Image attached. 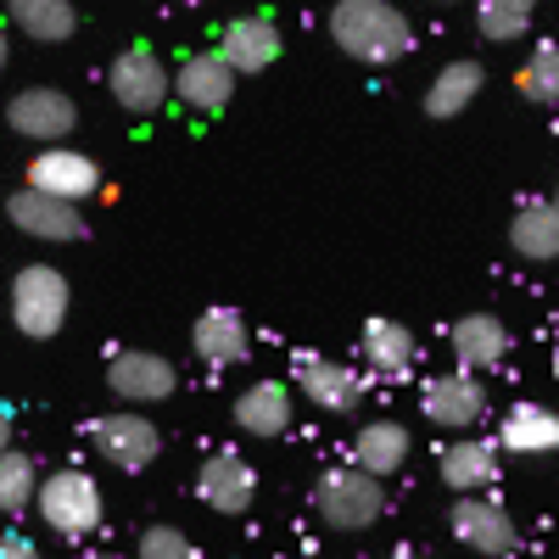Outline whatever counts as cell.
Instances as JSON below:
<instances>
[{"mask_svg": "<svg viewBox=\"0 0 559 559\" xmlns=\"http://www.w3.org/2000/svg\"><path fill=\"white\" fill-rule=\"evenodd\" d=\"M331 39L353 62L386 68V62L414 51V23L397 7H386V0H342L331 12Z\"/></svg>", "mask_w": 559, "mask_h": 559, "instance_id": "1", "label": "cell"}, {"mask_svg": "<svg viewBox=\"0 0 559 559\" xmlns=\"http://www.w3.org/2000/svg\"><path fill=\"white\" fill-rule=\"evenodd\" d=\"M0 559H39V548H34V537L7 532V537H0Z\"/></svg>", "mask_w": 559, "mask_h": 559, "instance_id": "31", "label": "cell"}, {"mask_svg": "<svg viewBox=\"0 0 559 559\" xmlns=\"http://www.w3.org/2000/svg\"><path fill=\"white\" fill-rule=\"evenodd\" d=\"M448 526H453V537H459L464 548H476V554H487V559H503V554L521 548L515 521H509L503 503H492V498H459L453 515H448Z\"/></svg>", "mask_w": 559, "mask_h": 559, "instance_id": "10", "label": "cell"}, {"mask_svg": "<svg viewBox=\"0 0 559 559\" xmlns=\"http://www.w3.org/2000/svg\"><path fill=\"white\" fill-rule=\"evenodd\" d=\"M419 408H426V419L442 426V431H471L487 414V392H481L476 376L453 369V376H431L426 386H419Z\"/></svg>", "mask_w": 559, "mask_h": 559, "instance_id": "9", "label": "cell"}, {"mask_svg": "<svg viewBox=\"0 0 559 559\" xmlns=\"http://www.w3.org/2000/svg\"><path fill=\"white\" fill-rule=\"evenodd\" d=\"M107 90H112V102L123 112L152 118L168 102V68H163V57L152 51V45H129V51L107 68Z\"/></svg>", "mask_w": 559, "mask_h": 559, "instance_id": "6", "label": "cell"}, {"mask_svg": "<svg viewBox=\"0 0 559 559\" xmlns=\"http://www.w3.org/2000/svg\"><path fill=\"white\" fill-rule=\"evenodd\" d=\"M292 414H297V403H292V386H286V381H252V386L236 397V426H241L247 437H258V442L286 437V431H292Z\"/></svg>", "mask_w": 559, "mask_h": 559, "instance_id": "19", "label": "cell"}, {"mask_svg": "<svg viewBox=\"0 0 559 559\" xmlns=\"http://www.w3.org/2000/svg\"><path fill=\"white\" fill-rule=\"evenodd\" d=\"M12 319L34 342H51L68 324V280L51 263H28L12 274Z\"/></svg>", "mask_w": 559, "mask_h": 559, "instance_id": "4", "label": "cell"}, {"mask_svg": "<svg viewBox=\"0 0 559 559\" xmlns=\"http://www.w3.org/2000/svg\"><path fill=\"white\" fill-rule=\"evenodd\" d=\"M79 559H123V554H112V548H90V554H79Z\"/></svg>", "mask_w": 559, "mask_h": 559, "instance_id": "33", "label": "cell"}, {"mask_svg": "<svg viewBox=\"0 0 559 559\" xmlns=\"http://www.w3.org/2000/svg\"><path fill=\"white\" fill-rule=\"evenodd\" d=\"M498 453H521V459L559 453V414L548 403H509L498 426Z\"/></svg>", "mask_w": 559, "mask_h": 559, "instance_id": "18", "label": "cell"}, {"mask_svg": "<svg viewBox=\"0 0 559 559\" xmlns=\"http://www.w3.org/2000/svg\"><path fill=\"white\" fill-rule=\"evenodd\" d=\"M39 492V471L23 448H7L0 453V515H23Z\"/></svg>", "mask_w": 559, "mask_h": 559, "instance_id": "27", "label": "cell"}, {"mask_svg": "<svg viewBox=\"0 0 559 559\" xmlns=\"http://www.w3.org/2000/svg\"><path fill=\"white\" fill-rule=\"evenodd\" d=\"M28 191L79 207V202H90V197L102 191V168H96V157H84L73 146H45L28 163Z\"/></svg>", "mask_w": 559, "mask_h": 559, "instance_id": "7", "label": "cell"}, {"mask_svg": "<svg viewBox=\"0 0 559 559\" xmlns=\"http://www.w3.org/2000/svg\"><path fill=\"white\" fill-rule=\"evenodd\" d=\"M191 347H197V358L207 369H236L252 353V331H247V319L236 308H207L191 324Z\"/></svg>", "mask_w": 559, "mask_h": 559, "instance_id": "14", "label": "cell"}, {"mask_svg": "<svg viewBox=\"0 0 559 559\" xmlns=\"http://www.w3.org/2000/svg\"><path fill=\"white\" fill-rule=\"evenodd\" d=\"M7 57H12V45H7V23H0V68H7Z\"/></svg>", "mask_w": 559, "mask_h": 559, "instance_id": "34", "label": "cell"}, {"mask_svg": "<svg viewBox=\"0 0 559 559\" xmlns=\"http://www.w3.org/2000/svg\"><path fill=\"white\" fill-rule=\"evenodd\" d=\"M509 247L532 263H554L559 258V213L554 202H521L515 224H509Z\"/></svg>", "mask_w": 559, "mask_h": 559, "instance_id": "24", "label": "cell"}, {"mask_svg": "<svg viewBox=\"0 0 559 559\" xmlns=\"http://www.w3.org/2000/svg\"><path fill=\"white\" fill-rule=\"evenodd\" d=\"M90 448H96L112 471H123V476H140L146 464L163 453V437H157V426L146 414H129V408H118V414H102V419H90Z\"/></svg>", "mask_w": 559, "mask_h": 559, "instance_id": "5", "label": "cell"}, {"mask_svg": "<svg viewBox=\"0 0 559 559\" xmlns=\"http://www.w3.org/2000/svg\"><path fill=\"white\" fill-rule=\"evenodd\" d=\"M358 353H364V364L376 369V376H408L414 358H419L414 331L397 324V319H369L364 336H358Z\"/></svg>", "mask_w": 559, "mask_h": 559, "instance_id": "23", "label": "cell"}, {"mask_svg": "<svg viewBox=\"0 0 559 559\" xmlns=\"http://www.w3.org/2000/svg\"><path fill=\"white\" fill-rule=\"evenodd\" d=\"M554 213H559V191H554Z\"/></svg>", "mask_w": 559, "mask_h": 559, "instance_id": "36", "label": "cell"}, {"mask_svg": "<svg viewBox=\"0 0 559 559\" xmlns=\"http://www.w3.org/2000/svg\"><path fill=\"white\" fill-rule=\"evenodd\" d=\"M7 123H12V134H23V140H34V146L45 152V146H62V134H73V123H79V112H73V102L62 96V90H17V96L7 102Z\"/></svg>", "mask_w": 559, "mask_h": 559, "instance_id": "8", "label": "cell"}, {"mask_svg": "<svg viewBox=\"0 0 559 559\" xmlns=\"http://www.w3.org/2000/svg\"><path fill=\"white\" fill-rule=\"evenodd\" d=\"M7 218L23 229V236H34V241H79L84 236L79 207H68L57 197H39V191H28V185L7 202Z\"/></svg>", "mask_w": 559, "mask_h": 559, "instance_id": "17", "label": "cell"}, {"mask_svg": "<svg viewBox=\"0 0 559 559\" xmlns=\"http://www.w3.org/2000/svg\"><path fill=\"white\" fill-rule=\"evenodd\" d=\"M476 28H481V39L509 45V39H521L532 28V7H526V0H481V7H476Z\"/></svg>", "mask_w": 559, "mask_h": 559, "instance_id": "29", "label": "cell"}, {"mask_svg": "<svg viewBox=\"0 0 559 559\" xmlns=\"http://www.w3.org/2000/svg\"><path fill=\"white\" fill-rule=\"evenodd\" d=\"M7 23L23 28L34 45H62V39L79 28V12L68 7V0H17Z\"/></svg>", "mask_w": 559, "mask_h": 559, "instance_id": "26", "label": "cell"}, {"mask_svg": "<svg viewBox=\"0 0 559 559\" xmlns=\"http://www.w3.org/2000/svg\"><path fill=\"white\" fill-rule=\"evenodd\" d=\"M107 386L123 397V403H163L179 376H174V364L163 353H146V347H129V353H112L107 364Z\"/></svg>", "mask_w": 559, "mask_h": 559, "instance_id": "12", "label": "cell"}, {"mask_svg": "<svg viewBox=\"0 0 559 559\" xmlns=\"http://www.w3.org/2000/svg\"><path fill=\"white\" fill-rule=\"evenodd\" d=\"M280 28L269 23V17H236V23H224V34H218V57H224V68L229 73H263L274 57H280Z\"/></svg>", "mask_w": 559, "mask_h": 559, "instance_id": "16", "label": "cell"}, {"mask_svg": "<svg viewBox=\"0 0 559 559\" xmlns=\"http://www.w3.org/2000/svg\"><path fill=\"white\" fill-rule=\"evenodd\" d=\"M7 448H12V414L0 408V453H7Z\"/></svg>", "mask_w": 559, "mask_h": 559, "instance_id": "32", "label": "cell"}, {"mask_svg": "<svg viewBox=\"0 0 559 559\" xmlns=\"http://www.w3.org/2000/svg\"><path fill=\"white\" fill-rule=\"evenodd\" d=\"M386 559H426V554H386Z\"/></svg>", "mask_w": 559, "mask_h": 559, "instance_id": "35", "label": "cell"}, {"mask_svg": "<svg viewBox=\"0 0 559 559\" xmlns=\"http://www.w3.org/2000/svg\"><path fill=\"white\" fill-rule=\"evenodd\" d=\"M134 559H202V554H197V543L185 537L179 526H152V532H140Z\"/></svg>", "mask_w": 559, "mask_h": 559, "instance_id": "30", "label": "cell"}, {"mask_svg": "<svg viewBox=\"0 0 559 559\" xmlns=\"http://www.w3.org/2000/svg\"><path fill=\"white\" fill-rule=\"evenodd\" d=\"M297 386H302V397H308L313 408H324V414H353V408L364 403L358 369H347V364H336V358L302 353V358H297Z\"/></svg>", "mask_w": 559, "mask_h": 559, "instance_id": "13", "label": "cell"}, {"mask_svg": "<svg viewBox=\"0 0 559 559\" xmlns=\"http://www.w3.org/2000/svg\"><path fill=\"white\" fill-rule=\"evenodd\" d=\"M481 84H487L481 62H448V68L431 79V90H426V112H431V118H459L464 107L481 96Z\"/></svg>", "mask_w": 559, "mask_h": 559, "instance_id": "25", "label": "cell"}, {"mask_svg": "<svg viewBox=\"0 0 559 559\" xmlns=\"http://www.w3.org/2000/svg\"><path fill=\"white\" fill-rule=\"evenodd\" d=\"M313 509H319V521L331 526V532H364V526L381 521V509H386V481L353 471V464H336V471L319 476Z\"/></svg>", "mask_w": 559, "mask_h": 559, "instance_id": "2", "label": "cell"}, {"mask_svg": "<svg viewBox=\"0 0 559 559\" xmlns=\"http://www.w3.org/2000/svg\"><path fill=\"white\" fill-rule=\"evenodd\" d=\"M197 498L207 509H218V515H247L252 498H258V476H252V464L241 453H213L202 459V471H197Z\"/></svg>", "mask_w": 559, "mask_h": 559, "instance_id": "11", "label": "cell"}, {"mask_svg": "<svg viewBox=\"0 0 559 559\" xmlns=\"http://www.w3.org/2000/svg\"><path fill=\"white\" fill-rule=\"evenodd\" d=\"M174 96L185 107H197V112H224L229 96H236V73L224 68L218 51H197V57H185L179 73H174Z\"/></svg>", "mask_w": 559, "mask_h": 559, "instance_id": "15", "label": "cell"}, {"mask_svg": "<svg viewBox=\"0 0 559 559\" xmlns=\"http://www.w3.org/2000/svg\"><path fill=\"white\" fill-rule=\"evenodd\" d=\"M34 509H39V521L51 526L57 537H90L102 526V487L96 476H84V471H51V476H39V492H34Z\"/></svg>", "mask_w": 559, "mask_h": 559, "instance_id": "3", "label": "cell"}, {"mask_svg": "<svg viewBox=\"0 0 559 559\" xmlns=\"http://www.w3.org/2000/svg\"><path fill=\"white\" fill-rule=\"evenodd\" d=\"M408 448H414L408 426H397V419H369V426L353 437V471L386 481L408 464Z\"/></svg>", "mask_w": 559, "mask_h": 559, "instance_id": "21", "label": "cell"}, {"mask_svg": "<svg viewBox=\"0 0 559 559\" xmlns=\"http://www.w3.org/2000/svg\"><path fill=\"white\" fill-rule=\"evenodd\" d=\"M437 476H442V487L448 492H464V498H481L492 481H498V442H453V448H442V459H437Z\"/></svg>", "mask_w": 559, "mask_h": 559, "instance_id": "20", "label": "cell"}, {"mask_svg": "<svg viewBox=\"0 0 559 559\" xmlns=\"http://www.w3.org/2000/svg\"><path fill=\"white\" fill-rule=\"evenodd\" d=\"M448 342H453V358H459L464 376H476V369H492V364L509 358V331H503L498 313H464Z\"/></svg>", "mask_w": 559, "mask_h": 559, "instance_id": "22", "label": "cell"}, {"mask_svg": "<svg viewBox=\"0 0 559 559\" xmlns=\"http://www.w3.org/2000/svg\"><path fill=\"white\" fill-rule=\"evenodd\" d=\"M521 96L537 102V107H559V45H537L521 68Z\"/></svg>", "mask_w": 559, "mask_h": 559, "instance_id": "28", "label": "cell"}]
</instances>
